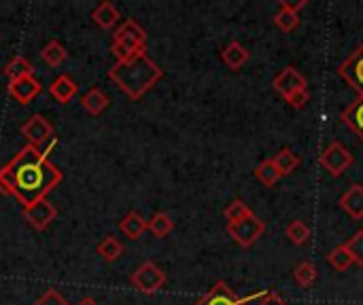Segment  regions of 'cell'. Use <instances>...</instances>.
I'll list each match as a JSON object with an SVG mask.
<instances>
[{
  "label": "cell",
  "instance_id": "6da1fadb",
  "mask_svg": "<svg viewBox=\"0 0 363 305\" xmlns=\"http://www.w3.org/2000/svg\"><path fill=\"white\" fill-rule=\"evenodd\" d=\"M11 189L13 195L28 208L43 200L47 191H51L60 183V172L45 159V155L36 146L23 149L9 166Z\"/></svg>",
  "mask_w": 363,
  "mask_h": 305
},
{
  "label": "cell",
  "instance_id": "7a4b0ae2",
  "mask_svg": "<svg viewBox=\"0 0 363 305\" xmlns=\"http://www.w3.org/2000/svg\"><path fill=\"white\" fill-rule=\"evenodd\" d=\"M111 79L130 96V98H140L145 91H149L160 79H162V70L145 55H136L132 59L119 62L113 70H111Z\"/></svg>",
  "mask_w": 363,
  "mask_h": 305
},
{
  "label": "cell",
  "instance_id": "3957f363",
  "mask_svg": "<svg viewBox=\"0 0 363 305\" xmlns=\"http://www.w3.org/2000/svg\"><path fill=\"white\" fill-rule=\"evenodd\" d=\"M145 30L134 21V19H128L115 34V55H119V62H125V59H132L140 53H145Z\"/></svg>",
  "mask_w": 363,
  "mask_h": 305
},
{
  "label": "cell",
  "instance_id": "277c9868",
  "mask_svg": "<svg viewBox=\"0 0 363 305\" xmlns=\"http://www.w3.org/2000/svg\"><path fill=\"white\" fill-rule=\"evenodd\" d=\"M319 163H321V168H323L330 176L338 178V176H342V174L353 166V153H351L342 142L336 140V142H332V144L321 153Z\"/></svg>",
  "mask_w": 363,
  "mask_h": 305
},
{
  "label": "cell",
  "instance_id": "5b68a950",
  "mask_svg": "<svg viewBox=\"0 0 363 305\" xmlns=\"http://www.w3.org/2000/svg\"><path fill=\"white\" fill-rule=\"evenodd\" d=\"M228 234L234 238L236 244H240L242 248H251L264 234H266V225L259 217L251 214L247 217L245 221H238V223H232L228 225Z\"/></svg>",
  "mask_w": 363,
  "mask_h": 305
},
{
  "label": "cell",
  "instance_id": "8992f818",
  "mask_svg": "<svg viewBox=\"0 0 363 305\" xmlns=\"http://www.w3.org/2000/svg\"><path fill=\"white\" fill-rule=\"evenodd\" d=\"M268 291H259V293H253L249 297H238L225 282H217L200 301H196V305H251L253 301H259Z\"/></svg>",
  "mask_w": 363,
  "mask_h": 305
},
{
  "label": "cell",
  "instance_id": "52a82bcc",
  "mask_svg": "<svg viewBox=\"0 0 363 305\" xmlns=\"http://www.w3.org/2000/svg\"><path fill=\"white\" fill-rule=\"evenodd\" d=\"M164 282H166L164 272L155 263H151V261L149 263H143L134 272V276H132V284L138 291H143V293H155V291H160L164 287Z\"/></svg>",
  "mask_w": 363,
  "mask_h": 305
},
{
  "label": "cell",
  "instance_id": "ba28073f",
  "mask_svg": "<svg viewBox=\"0 0 363 305\" xmlns=\"http://www.w3.org/2000/svg\"><path fill=\"white\" fill-rule=\"evenodd\" d=\"M338 74L363 98V42L353 51L349 59L340 64Z\"/></svg>",
  "mask_w": 363,
  "mask_h": 305
},
{
  "label": "cell",
  "instance_id": "9c48e42d",
  "mask_svg": "<svg viewBox=\"0 0 363 305\" xmlns=\"http://www.w3.org/2000/svg\"><path fill=\"white\" fill-rule=\"evenodd\" d=\"M272 87H274V91H277L279 96L289 98V96H294V93L306 89V79L302 76V72H300L298 68L287 66V68H283V70L274 76Z\"/></svg>",
  "mask_w": 363,
  "mask_h": 305
},
{
  "label": "cell",
  "instance_id": "30bf717a",
  "mask_svg": "<svg viewBox=\"0 0 363 305\" xmlns=\"http://www.w3.org/2000/svg\"><path fill=\"white\" fill-rule=\"evenodd\" d=\"M55 208L51 206V204H47L45 200H40V202H36V204H32V206H28L26 208V219L30 221V225H34L36 229H45L53 219H55Z\"/></svg>",
  "mask_w": 363,
  "mask_h": 305
},
{
  "label": "cell",
  "instance_id": "8fae6325",
  "mask_svg": "<svg viewBox=\"0 0 363 305\" xmlns=\"http://www.w3.org/2000/svg\"><path fill=\"white\" fill-rule=\"evenodd\" d=\"M340 208H342L353 221H363V185H353V187L340 197Z\"/></svg>",
  "mask_w": 363,
  "mask_h": 305
},
{
  "label": "cell",
  "instance_id": "7c38bea8",
  "mask_svg": "<svg viewBox=\"0 0 363 305\" xmlns=\"http://www.w3.org/2000/svg\"><path fill=\"white\" fill-rule=\"evenodd\" d=\"M249 51L247 47H242L238 40H232L228 47H223L221 51V62L230 68V70H240L247 62H249Z\"/></svg>",
  "mask_w": 363,
  "mask_h": 305
},
{
  "label": "cell",
  "instance_id": "4fadbf2b",
  "mask_svg": "<svg viewBox=\"0 0 363 305\" xmlns=\"http://www.w3.org/2000/svg\"><path fill=\"white\" fill-rule=\"evenodd\" d=\"M21 132H23L26 138L32 142V146H38V144H43V142L51 136V125H49L40 115H36V117H32V119L21 127Z\"/></svg>",
  "mask_w": 363,
  "mask_h": 305
},
{
  "label": "cell",
  "instance_id": "5bb4252c",
  "mask_svg": "<svg viewBox=\"0 0 363 305\" xmlns=\"http://www.w3.org/2000/svg\"><path fill=\"white\" fill-rule=\"evenodd\" d=\"M38 91H40V85H38L32 76L17 79V81L11 83V96H13L15 100H19V104H28Z\"/></svg>",
  "mask_w": 363,
  "mask_h": 305
},
{
  "label": "cell",
  "instance_id": "9a60e30c",
  "mask_svg": "<svg viewBox=\"0 0 363 305\" xmlns=\"http://www.w3.org/2000/svg\"><path fill=\"white\" fill-rule=\"evenodd\" d=\"M340 117H342V123L347 127H351L357 134V138L363 142V98L355 100L351 106H347Z\"/></svg>",
  "mask_w": 363,
  "mask_h": 305
},
{
  "label": "cell",
  "instance_id": "2e32d148",
  "mask_svg": "<svg viewBox=\"0 0 363 305\" xmlns=\"http://www.w3.org/2000/svg\"><path fill=\"white\" fill-rule=\"evenodd\" d=\"M272 161H274L277 170L281 172V176H289V174H294V172L298 170V166H300V157H298V155H296V151H294V149H289V146L281 149Z\"/></svg>",
  "mask_w": 363,
  "mask_h": 305
},
{
  "label": "cell",
  "instance_id": "e0dca14e",
  "mask_svg": "<svg viewBox=\"0 0 363 305\" xmlns=\"http://www.w3.org/2000/svg\"><path fill=\"white\" fill-rule=\"evenodd\" d=\"M255 178H257L264 187H274L283 176H281V172L277 170L274 161H272V159H266V161H262V163L255 168Z\"/></svg>",
  "mask_w": 363,
  "mask_h": 305
},
{
  "label": "cell",
  "instance_id": "ac0fdd59",
  "mask_svg": "<svg viewBox=\"0 0 363 305\" xmlns=\"http://www.w3.org/2000/svg\"><path fill=\"white\" fill-rule=\"evenodd\" d=\"M145 229H147V223H145V219H143L138 212H130V214L121 221V231H123L128 238H132V240H138V238L143 236Z\"/></svg>",
  "mask_w": 363,
  "mask_h": 305
},
{
  "label": "cell",
  "instance_id": "d6986e66",
  "mask_svg": "<svg viewBox=\"0 0 363 305\" xmlns=\"http://www.w3.org/2000/svg\"><path fill=\"white\" fill-rule=\"evenodd\" d=\"M274 25L279 28V30H283V32H294L298 25H300V15L296 13V11H289V8H285V6H281L279 11H277V15H274Z\"/></svg>",
  "mask_w": 363,
  "mask_h": 305
},
{
  "label": "cell",
  "instance_id": "ffe728a7",
  "mask_svg": "<svg viewBox=\"0 0 363 305\" xmlns=\"http://www.w3.org/2000/svg\"><path fill=\"white\" fill-rule=\"evenodd\" d=\"M285 236H287V240H289L291 244L302 246V244L308 242L311 229H308V225H306L304 221H291V223L287 225V229H285Z\"/></svg>",
  "mask_w": 363,
  "mask_h": 305
},
{
  "label": "cell",
  "instance_id": "44dd1931",
  "mask_svg": "<svg viewBox=\"0 0 363 305\" xmlns=\"http://www.w3.org/2000/svg\"><path fill=\"white\" fill-rule=\"evenodd\" d=\"M294 278L302 289H311L317 282V267L311 261H302L296 270H294Z\"/></svg>",
  "mask_w": 363,
  "mask_h": 305
},
{
  "label": "cell",
  "instance_id": "7402d4cb",
  "mask_svg": "<svg viewBox=\"0 0 363 305\" xmlns=\"http://www.w3.org/2000/svg\"><path fill=\"white\" fill-rule=\"evenodd\" d=\"M74 93H77V85H74L68 76H60V79L51 85V96L57 98L62 104H66Z\"/></svg>",
  "mask_w": 363,
  "mask_h": 305
},
{
  "label": "cell",
  "instance_id": "603a6c76",
  "mask_svg": "<svg viewBox=\"0 0 363 305\" xmlns=\"http://www.w3.org/2000/svg\"><path fill=\"white\" fill-rule=\"evenodd\" d=\"M328 263H330L336 272H347V270L353 265V259H351L349 251H347L345 244H342V246H336L334 251L328 253Z\"/></svg>",
  "mask_w": 363,
  "mask_h": 305
},
{
  "label": "cell",
  "instance_id": "cb8c5ba5",
  "mask_svg": "<svg viewBox=\"0 0 363 305\" xmlns=\"http://www.w3.org/2000/svg\"><path fill=\"white\" fill-rule=\"evenodd\" d=\"M253 212H251V208L242 202V200H234L225 210H223V217H225V221H228V225H232V223H238V221H245L247 217H251Z\"/></svg>",
  "mask_w": 363,
  "mask_h": 305
},
{
  "label": "cell",
  "instance_id": "d4e9b609",
  "mask_svg": "<svg viewBox=\"0 0 363 305\" xmlns=\"http://www.w3.org/2000/svg\"><path fill=\"white\" fill-rule=\"evenodd\" d=\"M147 229H149L155 238H166V236L172 231V221H170L168 214L157 212V214H153V219L147 223Z\"/></svg>",
  "mask_w": 363,
  "mask_h": 305
},
{
  "label": "cell",
  "instance_id": "484cf974",
  "mask_svg": "<svg viewBox=\"0 0 363 305\" xmlns=\"http://www.w3.org/2000/svg\"><path fill=\"white\" fill-rule=\"evenodd\" d=\"M83 106L89 110V113H94V115H98L100 110H104L106 106H108V98L100 91V89H91L87 96H85V100H83Z\"/></svg>",
  "mask_w": 363,
  "mask_h": 305
},
{
  "label": "cell",
  "instance_id": "4316f807",
  "mask_svg": "<svg viewBox=\"0 0 363 305\" xmlns=\"http://www.w3.org/2000/svg\"><path fill=\"white\" fill-rule=\"evenodd\" d=\"M94 17H96V21H98L102 28H111V25L119 19V13L115 11L113 4L104 2V4H100V8H96Z\"/></svg>",
  "mask_w": 363,
  "mask_h": 305
},
{
  "label": "cell",
  "instance_id": "83f0119b",
  "mask_svg": "<svg viewBox=\"0 0 363 305\" xmlns=\"http://www.w3.org/2000/svg\"><path fill=\"white\" fill-rule=\"evenodd\" d=\"M345 248L349 251V255H351L353 263L363 265V229L362 231H357V234H355V236L345 244Z\"/></svg>",
  "mask_w": 363,
  "mask_h": 305
},
{
  "label": "cell",
  "instance_id": "f1b7e54d",
  "mask_svg": "<svg viewBox=\"0 0 363 305\" xmlns=\"http://www.w3.org/2000/svg\"><path fill=\"white\" fill-rule=\"evenodd\" d=\"M121 244L115 240V238H106L100 246H98V253L106 259V261H115V259H119V255H121Z\"/></svg>",
  "mask_w": 363,
  "mask_h": 305
},
{
  "label": "cell",
  "instance_id": "f546056e",
  "mask_svg": "<svg viewBox=\"0 0 363 305\" xmlns=\"http://www.w3.org/2000/svg\"><path fill=\"white\" fill-rule=\"evenodd\" d=\"M64 57H66V51H62V47L57 42H51L43 49V59L49 62L51 66H57Z\"/></svg>",
  "mask_w": 363,
  "mask_h": 305
},
{
  "label": "cell",
  "instance_id": "4dcf8cb0",
  "mask_svg": "<svg viewBox=\"0 0 363 305\" xmlns=\"http://www.w3.org/2000/svg\"><path fill=\"white\" fill-rule=\"evenodd\" d=\"M6 72L13 76V81H17V79H26V76H30L32 68L28 66V62H26V59L17 57L15 62H11V66L6 68Z\"/></svg>",
  "mask_w": 363,
  "mask_h": 305
},
{
  "label": "cell",
  "instance_id": "1f68e13d",
  "mask_svg": "<svg viewBox=\"0 0 363 305\" xmlns=\"http://www.w3.org/2000/svg\"><path fill=\"white\" fill-rule=\"evenodd\" d=\"M308 89H302V91H298V93H294V96H289V98H285V102L291 106V108H304L306 104H308Z\"/></svg>",
  "mask_w": 363,
  "mask_h": 305
},
{
  "label": "cell",
  "instance_id": "d6a6232c",
  "mask_svg": "<svg viewBox=\"0 0 363 305\" xmlns=\"http://www.w3.org/2000/svg\"><path fill=\"white\" fill-rule=\"evenodd\" d=\"M255 305H289L277 291H268Z\"/></svg>",
  "mask_w": 363,
  "mask_h": 305
},
{
  "label": "cell",
  "instance_id": "836d02e7",
  "mask_svg": "<svg viewBox=\"0 0 363 305\" xmlns=\"http://www.w3.org/2000/svg\"><path fill=\"white\" fill-rule=\"evenodd\" d=\"M36 305H66V304L57 297V293L49 291V293H47V295H45V297H43V299H40Z\"/></svg>",
  "mask_w": 363,
  "mask_h": 305
},
{
  "label": "cell",
  "instance_id": "e575fe53",
  "mask_svg": "<svg viewBox=\"0 0 363 305\" xmlns=\"http://www.w3.org/2000/svg\"><path fill=\"white\" fill-rule=\"evenodd\" d=\"M308 2L306 0H298V2H294V0H281V6H285V8H289V11H300V8H304Z\"/></svg>",
  "mask_w": 363,
  "mask_h": 305
},
{
  "label": "cell",
  "instance_id": "d590c367",
  "mask_svg": "<svg viewBox=\"0 0 363 305\" xmlns=\"http://www.w3.org/2000/svg\"><path fill=\"white\" fill-rule=\"evenodd\" d=\"M81 305H98V304H96L94 299H85V301H83V304H81Z\"/></svg>",
  "mask_w": 363,
  "mask_h": 305
}]
</instances>
